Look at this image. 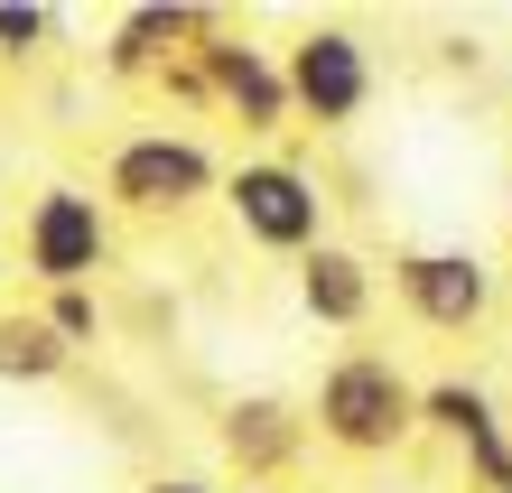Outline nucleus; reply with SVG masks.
Segmentation results:
<instances>
[{
  "label": "nucleus",
  "mask_w": 512,
  "mask_h": 493,
  "mask_svg": "<svg viewBox=\"0 0 512 493\" xmlns=\"http://www.w3.org/2000/svg\"><path fill=\"white\" fill-rule=\"evenodd\" d=\"M196 75H205V103H215L224 121H243V131H289V75H280V47H252V38H233V28L215 19V38L196 47Z\"/></svg>",
  "instance_id": "6e6552de"
},
{
  "label": "nucleus",
  "mask_w": 512,
  "mask_h": 493,
  "mask_svg": "<svg viewBox=\"0 0 512 493\" xmlns=\"http://www.w3.org/2000/svg\"><path fill=\"white\" fill-rule=\"evenodd\" d=\"M66 373H75V345L38 307H10L0 317V382H66Z\"/></svg>",
  "instance_id": "f8f14e48"
},
{
  "label": "nucleus",
  "mask_w": 512,
  "mask_h": 493,
  "mask_svg": "<svg viewBox=\"0 0 512 493\" xmlns=\"http://www.w3.org/2000/svg\"><path fill=\"white\" fill-rule=\"evenodd\" d=\"M373 298H382V270L354 252V242H336V233L298 261V307H308L326 335H364L373 326Z\"/></svg>",
  "instance_id": "9b49d317"
},
{
  "label": "nucleus",
  "mask_w": 512,
  "mask_h": 493,
  "mask_svg": "<svg viewBox=\"0 0 512 493\" xmlns=\"http://www.w3.org/2000/svg\"><path fill=\"white\" fill-rule=\"evenodd\" d=\"M215 38V10H187V0H149V10L131 19H112V47H103V75H168V66H187V56Z\"/></svg>",
  "instance_id": "1a4fd4ad"
},
{
  "label": "nucleus",
  "mask_w": 512,
  "mask_h": 493,
  "mask_svg": "<svg viewBox=\"0 0 512 493\" xmlns=\"http://www.w3.org/2000/svg\"><path fill=\"white\" fill-rule=\"evenodd\" d=\"M280 75H289V112L308 121V131H354V121L373 112V47L354 38L345 19H308L298 38L280 47Z\"/></svg>",
  "instance_id": "20e7f679"
},
{
  "label": "nucleus",
  "mask_w": 512,
  "mask_h": 493,
  "mask_svg": "<svg viewBox=\"0 0 512 493\" xmlns=\"http://www.w3.org/2000/svg\"><path fill=\"white\" fill-rule=\"evenodd\" d=\"M38 317L66 335L75 354H84V345H103V298H94V289H47V307H38Z\"/></svg>",
  "instance_id": "4468645a"
},
{
  "label": "nucleus",
  "mask_w": 512,
  "mask_h": 493,
  "mask_svg": "<svg viewBox=\"0 0 512 493\" xmlns=\"http://www.w3.org/2000/svg\"><path fill=\"white\" fill-rule=\"evenodd\" d=\"M205 196H224V168L196 131H168L159 121V131H122L103 149V205L131 214V224H177Z\"/></svg>",
  "instance_id": "f03ea898"
},
{
  "label": "nucleus",
  "mask_w": 512,
  "mask_h": 493,
  "mask_svg": "<svg viewBox=\"0 0 512 493\" xmlns=\"http://www.w3.org/2000/svg\"><path fill=\"white\" fill-rule=\"evenodd\" d=\"M503 224H512V177H503Z\"/></svg>",
  "instance_id": "dca6fc26"
},
{
  "label": "nucleus",
  "mask_w": 512,
  "mask_h": 493,
  "mask_svg": "<svg viewBox=\"0 0 512 493\" xmlns=\"http://www.w3.org/2000/svg\"><path fill=\"white\" fill-rule=\"evenodd\" d=\"M419 428L457 447L466 475L485 484V493H512V419H503V400H494L485 382H466V373L419 382Z\"/></svg>",
  "instance_id": "0eeeda50"
},
{
  "label": "nucleus",
  "mask_w": 512,
  "mask_h": 493,
  "mask_svg": "<svg viewBox=\"0 0 512 493\" xmlns=\"http://www.w3.org/2000/svg\"><path fill=\"white\" fill-rule=\"evenodd\" d=\"M19 270L38 289H94L112 270V205L75 177H47L19 205Z\"/></svg>",
  "instance_id": "7ed1b4c3"
},
{
  "label": "nucleus",
  "mask_w": 512,
  "mask_h": 493,
  "mask_svg": "<svg viewBox=\"0 0 512 493\" xmlns=\"http://www.w3.org/2000/svg\"><path fill=\"white\" fill-rule=\"evenodd\" d=\"M215 438H224V456H233V475L270 493V484L298 466V447H308V419H298L289 400H270V391H243V400H224Z\"/></svg>",
  "instance_id": "9d476101"
},
{
  "label": "nucleus",
  "mask_w": 512,
  "mask_h": 493,
  "mask_svg": "<svg viewBox=\"0 0 512 493\" xmlns=\"http://www.w3.org/2000/svg\"><path fill=\"white\" fill-rule=\"evenodd\" d=\"M56 38V10H38V0H0V66H38Z\"/></svg>",
  "instance_id": "ddd939ff"
},
{
  "label": "nucleus",
  "mask_w": 512,
  "mask_h": 493,
  "mask_svg": "<svg viewBox=\"0 0 512 493\" xmlns=\"http://www.w3.org/2000/svg\"><path fill=\"white\" fill-rule=\"evenodd\" d=\"M391 298H401V317L410 326H429V335H475L494 317V261L485 252H466V242H410V252H391Z\"/></svg>",
  "instance_id": "423d86ee"
},
{
  "label": "nucleus",
  "mask_w": 512,
  "mask_h": 493,
  "mask_svg": "<svg viewBox=\"0 0 512 493\" xmlns=\"http://www.w3.org/2000/svg\"><path fill=\"white\" fill-rule=\"evenodd\" d=\"M233 493H261V484H233Z\"/></svg>",
  "instance_id": "6ab92c4d"
},
{
  "label": "nucleus",
  "mask_w": 512,
  "mask_h": 493,
  "mask_svg": "<svg viewBox=\"0 0 512 493\" xmlns=\"http://www.w3.org/2000/svg\"><path fill=\"white\" fill-rule=\"evenodd\" d=\"M140 493H224V484H205V475H149Z\"/></svg>",
  "instance_id": "2eb2a0df"
},
{
  "label": "nucleus",
  "mask_w": 512,
  "mask_h": 493,
  "mask_svg": "<svg viewBox=\"0 0 512 493\" xmlns=\"http://www.w3.org/2000/svg\"><path fill=\"white\" fill-rule=\"evenodd\" d=\"M224 214L243 224V242L289 252V261H308L317 242H326V187H317V168L280 159V149H261V159L224 168Z\"/></svg>",
  "instance_id": "39448f33"
},
{
  "label": "nucleus",
  "mask_w": 512,
  "mask_h": 493,
  "mask_svg": "<svg viewBox=\"0 0 512 493\" xmlns=\"http://www.w3.org/2000/svg\"><path fill=\"white\" fill-rule=\"evenodd\" d=\"M308 438L354 456V466H382V456H401L419 438V382L382 345H345L308 391Z\"/></svg>",
  "instance_id": "f257e3e1"
},
{
  "label": "nucleus",
  "mask_w": 512,
  "mask_h": 493,
  "mask_svg": "<svg viewBox=\"0 0 512 493\" xmlns=\"http://www.w3.org/2000/svg\"><path fill=\"white\" fill-rule=\"evenodd\" d=\"M0 280H10V252H0Z\"/></svg>",
  "instance_id": "a211bd4d"
},
{
  "label": "nucleus",
  "mask_w": 512,
  "mask_h": 493,
  "mask_svg": "<svg viewBox=\"0 0 512 493\" xmlns=\"http://www.w3.org/2000/svg\"><path fill=\"white\" fill-rule=\"evenodd\" d=\"M0 214H10V177H0Z\"/></svg>",
  "instance_id": "f3484780"
}]
</instances>
